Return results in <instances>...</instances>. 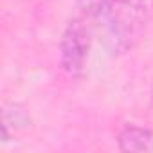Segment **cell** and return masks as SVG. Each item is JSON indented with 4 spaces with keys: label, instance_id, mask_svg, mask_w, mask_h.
I'll use <instances>...</instances> for the list:
<instances>
[{
    "label": "cell",
    "instance_id": "1",
    "mask_svg": "<svg viewBox=\"0 0 153 153\" xmlns=\"http://www.w3.org/2000/svg\"><path fill=\"white\" fill-rule=\"evenodd\" d=\"M92 18L112 52H128L146 33V0H103Z\"/></svg>",
    "mask_w": 153,
    "mask_h": 153
},
{
    "label": "cell",
    "instance_id": "2",
    "mask_svg": "<svg viewBox=\"0 0 153 153\" xmlns=\"http://www.w3.org/2000/svg\"><path fill=\"white\" fill-rule=\"evenodd\" d=\"M88 51H90V31L85 18L83 16L72 18L67 24L59 42V61L63 70L72 78L81 76L85 70Z\"/></svg>",
    "mask_w": 153,
    "mask_h": 153
},
{
    "label": "cell",
    "instance_id": "3",
    "mask_svg": "<svg viewBox=\"0 0 153 153\" xmlns=\"http://www.w3.org/2000/svg\"><path fill=\"white\" fill-rule=\"evenodd\" d=\"M117 140L121 151H153V131L148 128L128 124Z\"/></svg>",
    "mask_w": 153,
    "mask_h": 153
},
{
    "label": "cell",
    "instance_id": "4",
    "mask_svg": "<svg viewBox=\"0 0 153 153\" xmlns=\"http://www.w3.org/2000/svg\"><path fill=\"white\" fill-rule=\"evenodd\" d=\"M151 4H153V0H151Z\"/></svg>",
    "mask_w": 153,
    "mask_h": 153
}]
</instances>
